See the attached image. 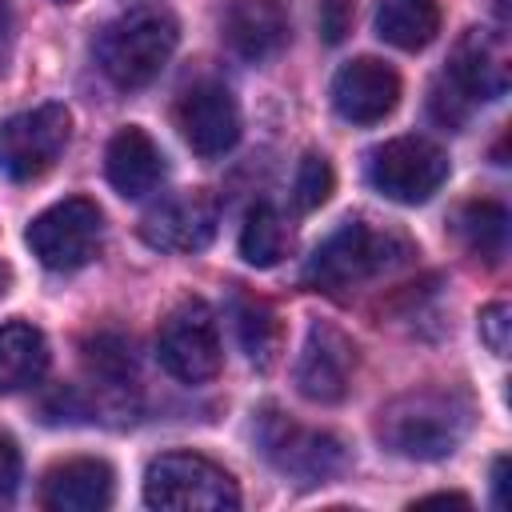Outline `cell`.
<instances>
[{
	"label": "cell",
	"instance_id": "7a4b0ae2",
	"mask_svg": "<svg viewBox=\"0 0 512 512\" xmlns=\"http://www.w3.org/2000/svg\"><path fill=\"white\" fill-rule=\"evenodd\" d=\"M408 256H416V248L404 232L376 228V224L352 216L328 240L316 244V252L304 264V280L328 296H340V292H348V288H356L380 272H392Z\"/></svg>",
	"mask_w": 512,
	"mask_h": 512
},
{
	"label": "cell",
	"instance_id": "4fadbf2b",
	"mask_svg": "<svg viewBox=\"0 0 512 512\" xmlns=\"http://www.w3.org/2000/svg\"><path fill=\"white\" fill-rule=\"evenodd\" d=\"M176 128L184 136V144L212 160V156H224L236 140H240V108L232 100V92L216 80H204V84H192L180 104H176Z\"/></svg>",
	"mask_w": 512,
	"mask_h": 512
},
{
	"label": "cell",
	"instance_id": "d6986e66",
	"mask_svg": "<svg viewBox=\"0 0 512 512\" xmlns=\"http://www.w3.org/2000/svg\"><path fill=\"white\" fill-rule=\"evenodd\" d=\"M440 32V4L436 0H380L376 8V36L400 52H420Z\"/></svg>",
	"mask_w": 512,
	"mask_h": 512
},
{
	"label": "cell",
	"instance_id": "5b68a950",
	"mask_svg": "<svg viewBox=\"0 0 512 512\" xmlns=\"http://www.w3.org/2000/svg\"><path fill=\"white\" fill-rule=\"evenodd\" d=\"M144 504L164 512H232L236 480L200 452H164L144 472Z\"/></svg>",
	"mask_w": 512,
	"mask_h": 512
},
{
	"label": "cell",
	"instance_id": "4316f807",
	"mask_svg": "<svg viewBox=\"0 0 512 512\" xmlns=\"http://www.w3.org/2000/svg\"><path fill=\"white\" fill-rule=\"evenodd\" d=\"M20 472H24V460H20V448L8 432H0V500H12L16 488H20Z\"/></svg>",
	"mask_w": 512,
	"mask_h": 512
},
{
	"label": "cell",
	"instance_id": "2e32d148",
	"mask_svg": "<svg viewBox=\"0 0 512 512\" xmlns=\"http://www.w3.org/2000/svg\"><path fill=\"white\" fill-rule=\"evenodd\" d=\"M116 476L96 456H76L56 468H48L40 484V504L48 512H100L112 504Z\"/></svg>",
	"mask_w": 512,
	"mask_h": 512
},
{
	"label": "cell",
	"instance_id": "52a82bcc",
	"mask_svg": "<svg viewBox=\"0 0 512 512\" xmlns=\"http://www.w3.org/2000/svg\"><path fill=\"white\" fill-rule=\"evenodd\" d=\"M100 236H104V216L84 196H68L60 204L44 208L28 224V232H24L32 256L44 268H52V272H76V268H84L100 252Z\"/></svg>",
	"mask_w": 512,
	"mask_h": 512
},
{
	"label": "cell",
	"instance_id": "1f68e13d",
	"mask_svg": "<svg viewBox=\"0 0 512 512\" xmlns=\"http://www.w3.org/2000/svg\"><path fill=\"white\" fill-rule=\"evenodd\" d=\"M56 4H72V0H56Z\"/></svg>",
	"mask_w": 512,
	"mask_h": 512
},
{
	"label": "cell",
	"instance_id": "ac0fdd59",
	"mask_svg": "<svg viewBox=\"0 0 512 512\" xmlns=\"http://www.w3.org/2000/svg\"><path fill=\"white\" fill-rule=\"evenodd\" d=\"M48 368V340L28 320L0 324V396L32 388Z\"/></svg>",
	"mask_w": 512,
	"mask_h": 512
},
{
	"label": "cell",
	"instance_id": "d4e9b609",
	"mask_svg": "<svg viewBox=\"0 0 512 512\" xmlns=\"http://www.w3.org/2000/svg\"><path fill=\"white\" fill-rule=\"evenodd\" d=\"M512 308L504 304V300H496V304H488L484 312H480V340L488 344V352H496V356H508V328H512Z\"/></svg>",
	"mask_w": 512,
	"mask_h": 512
},
{
	"label": "cell",
	"instance_id": "30bf717a",
	"mask_svg": "<svg viewBox=\"0 0 512 512\" xmlns=\"http://www.w3.org/2000/svg\"><path fill=\"white\" fill-rule=\"evenodd\" d=\"M72 116L64 104H40L0 120V172L8 180L44 176L68 148Z\"/></svg>",
	"mask_w": 512,
	"mask_h": 512
},
{
	"label": "cell",
	"instance_id": "ffe728a7",
	"mask_svg": "<svg viewBox=\"0 0 512 512\" xmlns=\"http://www.w3.org/2000/svg\"><path fill=\"white\" fill-rule=\"evenodd\" d=\"M288 248H292V232H288L284 216L272 204L248 208L244 228H240V256L252 268H272V264H280L288 256Z\"/></svg>",
	"mask_w": 512,
	"mask_h": 512
},
{
	"label": "cell",
	"instance_id": "8992f818",
	"mask_svg": "<svg viewBox=\"0 0 512 512\" xmlns=\"http://www.w3.org/2000/svg\"><path fill=\"white\" fill-rule=\"evenodd\" d=\"M252 432H256L264 460L296 484H324V480L340 476L348 464V452L332 432L304 428L292 416H284L280 408H260Z\"/></svg>",
	"mask_w": 512,
	"mask_h": 512
},
{
	"label": "cell",
	"instance_id": "484cf974",
	"mask_svg": "<svg viewBox=\"0 0 512 512\" xmlns=\"http://www.w3.org/2000/svg\"><path fill=\"white\" fill-rule=\"evenodd\" d=\"M356 4L352 0H320V36L324 44H340L352 32Z\"/></svg>",
	"mask_w": 512,
	"mask_h": 512
},
{
	"label": "cell",
	"instance_id": "9c48e42d",
	"mask_svg": "<svg viewBox=\"0 0 512 512\" xmlns=\"http://www.w3.org/2000/svg\"><path fill=\"white\" fill-rule=\"evenodd\" d=\"M156 356H160V368L168 376H176L180 384L212 380L220 372V360H224L212 308L204 300L176 304L156 332Z\"/></svg>",
	"mask_w": 512,
	"mask_h": 512
},
{
	"label": "cell",
	"instance_id": "8fae6325",
	"mask_svg": "<svg viewBox=\"0 0 512 512\" xmlns=\"http://www.w3.org/2000/svg\"><path fill=\"white\" fill-rule=\"evenodd\" d=\"M356 372V344L328 320H312L296 356V392L312 404H336L348 396Z\"/></svg>",
	"mask_w": 512,
	"mask_h": 512
},
{
	"label": "cell",
	"instance_id": "7c38bea8",
	"mask_svg": "<svg viewBox=\"0 0 512 512\" xmlns=\"http://www.w3.org/2000/svg\"><path fill=\"white\" fill-rule=\"evenodd\" d=\"M216 224H220V200L208 188H188L148 208L140 220V236L160 252H200L212 244Z\"/></svg>",
	"mask_w": 512,
	"mask_h": 512
},
{
	"label": "cell",
	"instance_id": "44dd1931",
	"mask_svg": "<svg viewBox=\"0 0 512 512\" xmlns=\"http://www.w3.org/2000/svg\"><path fill=\"white\" fill-rule=\"evenodd\" d=\"M456 236L464 240V248L488 264H496L504 256V240H508V212L496 200H472L456 212Z\"/></svg>",
	"mask_w": 512,
	"mask_h": 512
},
{
	"label": "cell",
	"instance_id": "7402d4cb",
	"mask_svg": "<svg viewBox=\"0 0 512 512\" xmlns=\"http://www.w3.org/2000/svg\"><path fill=\"white\" fill-rule=\"evenodd\" d=\"M236 336L256 368H272V360L280 352V320L264 300H256V296L236 300Z\"/></svg>",
	"mask_w": 512,
	"mask_h": 512
},
{
	"label": "cell",
	"instance_id": "e0dca14e",
	"mask_svg": "<svg viewBox=\"0 0 512 512\" xmlns=\"http://www.w3.org/2000/svg\"><path fill=\"white\" fill-rule=\"evenodd\" d=\"M104 172H108V184L124 200H140V196L160 188V180H164V152H160V144L144 128L128 124V128H120L108 140Z\"/></svg>",
	"mask_w": 512,
	"mask_h": 512
},
{
	"label": "cell",
	"instance_id": "5bb4252c",
	"mask_svg": "<svg viewBox=\"0 0 512 512\" xmlns=\"http://www.w3.org/2000/svg\"><path fill=\"white\" fill-rule=\"evenodd\" d=\"M396 100L400 76L376 56H356L332 76V108L348 124H376L396 108Z\"/></svg>",
	"mask_w": 512,
	"mask_h": 512
},
{
	"label": "cell",
	"instance_id": "3957f363",
	"mask_svg": "<svg viewBox=\"0 0 512 512\" xmlns=\"http://www.w3.org/2000/svg\"><path fill=\"white\" fill-rule=\"evenodd\" d=\"M176 40V20L164 8H132L100 32L96 64L116 88H144L164 72Z\"/></svg>",
	"mask_w": 512,
	"mask_h": 512
},
{
	"label": "cell",
	"instance_id": "6da1fadb",
	"mask_svg": "<svg viewBox=\"0 0 512 512\" xmlns=\"http://www.w3.org/2000/svg\"><path fill=\"white\" fill-rule=\"evenodd\" d=\"M476 404L460 388H412L388 400L376 416V436L388 452L408 460H444L472 432Z\"/></svg>",
	"mask_w": 512,
	"mask_h": 512
},
{
	"label": "cell",
	"instance_id": "277c9868",
	"mask_svg": "<svg viewBox=\"0 0 512 512\" xmlns=\"http://www.w3.org/2000/svg\"><path fill=\"white\" fill-rule=\"evenodd\" d=\"M504 92H508L504 40L484 32V28H468V36L456 44L444 76L432 88V112L444 124H460L476 104L500 100Z\"/></svg>",
	"mask_w": 512,
	"mask_h": 512
},
{
	"label": "cell",
	"instance_id": "ba28073f",
	"mask_svg": "<svg viewBox=\"0 0 512 512\" xmlns=\"http://www.w3.org/2000/svg\"><path fill=\"white\" fill-rule=\"evenodd\" d=\"M448 180V152L424 136H396L368 152V184L396 204H424Z\"/></svg>",
	"mask_w": 512,
	"mask_h": 512
},
{
	"label": "cell",
	"instance_id": "f546056e",
	"mask_svg": "<svg viewBox=\"0 0 512 512\" xmlns=\"http://www.w3.org/2000/svg\"><path fill=\"white\" fill-rule=\"evenodd\" d=\"M8 40H12V8L8 0H0V52L8 48Z\"/></svg>",
	"mask_w": 512,
	"mask_h": 512
},
{
	"label": "cell",
	"instance_id": "9a60e30c",
	"mask_svg": "<svg viewBox=\"0 0 512 512\" xmlns=\"http://www.w3.org/2000/svg\"><path fill=\"white\" fill-rule=\"evenodd\" d=\"M292 36L284 0H232L224 12V40L240 60H272Z\"/></svg>",
	"mask_w": 512,
	"mask_h": 512
},
{
	"label": "cell",
	"instance_id": "cb8c5ba5",
	"mask_svg": "<svg viewBox=\"0 0 512 512\" xmlns=\"http://www.w3.org/2000/svg\"><path fill=\"white\" fill-rule=\"evenodd\" d=\"M332 184H336V176H332V164H328L320 152H308V156L300 160V168H296V180H292V196H296V208H300V212H312V208H320V204L332 196Z\"/></svg>",
	"mask_w": 512,
	"mask_h": 512
},
{
	"label": "cell",
	"instance_id": "603a6c76",
	"mask_svg": "<svg viewBox=\"0 0 512 512\" xmlns=\"http://www.w3.org/2000/svg\"><path fill=\"white\" fill-rule=\"evenodd\" d=\"M84 364H88L92 376H100V380L120 388L132 376V344L124 336H116V332H100V336H92L84 344Z\"/></svg>",
	"mask_w": 512,
	"mask_h": 512
},
{
	"label": "cell",
	"instance_id": "f1b7e54d",
	"mask_svg": "<svg viewBox=\"0 0 512 512\" xmlns=\"http://www.w3.org/2000/svg\"><path fill=\"white\" fill-rule=\"evenodd\" d=\"M424 504H460V508H468V496H460V492H432V496H420L412 508H424Z\"/></svg>",
	"mask_w": 512,
	"mask_h": 512
},
{
	"label": "cell",
	"instance_id": "83f0119b",
	"mask_svg": "<svg viewBox=\"0 0 512 512\" xmlns=\"http://www.w3.org/2000/svg\"><path fill=\"white\" fill-rule=\"evenodd\" d=\"M504 488H508V456H496V464H492V492H496V508H504V504H508Z\"/></svg>",
	"mask_w": 512,
	"mask_h": 512
},
{
	"label": "cell",
	"instance_id": "4dcf8cb0",
	"mask_svg": "<svg viewBox=\"0 0 512 512\" xmlns=\"http://www.w3.org/2000/svg\"><path fill=\"white\" fill-rule=\"evenodd\" d=\"M8 284H12V268H8L4 260H0V296L8 292Z\"/></svg>",
	"mask_w": 512,
	"mask_h": 512
}]
</instances>
